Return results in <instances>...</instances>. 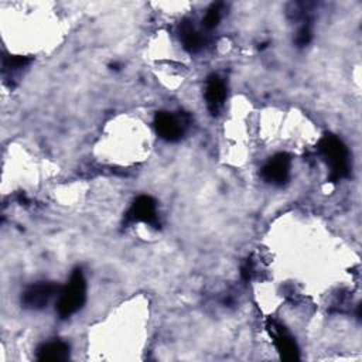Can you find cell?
Returning a JSON list of instances; mask_svg holds the SVG:
<instances>
[{"instance_id": "9", "label": "cell", "mask_w": 362, "mask_h": 362, "mask_svg": "<svg viewBox=\"0 0 362 362\" xmlns=\"http://www.w3.org/2000/svg\"><path fill=\"white\" fill-rule=\"evenodd\" d=\"M69 358V345L61 339L45 342L37 349L38 361H65Z\"/></svg>"}, {"instance_id": "15", "label": "cell", "mask_w": 362, "mask_h": 362, "mask_svg": "<svg viewBox=\"0 0 362 362\" xmlns=\"http://www.w3.org/2000/svg\"><path fill=\"white\" fill-rule=\"evenodd\" d=\"M18 202H20V204H24V205L28 204V199H27V197H25L23 192L18 195Z\"/></svg>"}, {"instance_id": "7", "label": "cell", "mask_w": 362, "mask_h": 362, "mask_svg": "<svg viewBox=\"0 0 362 362\" xmlns=\"http://www.w3.org/2000/svg\"><path fill=\"white\" fill-rule=\"evenodd\" d=\"M184 122L170 112H157L154 116V129L165 141H178L184 134Z\"/></svg>"}, {"instance_id": "1", "label": "cell", "mask_w": 362, "mask_h": 362, "mask_svg": "<svg viewBox=\"0 0 362 362\" xmlns=\"http://www.w3.org/2000/svg\"><path fill=\"white\" fill-rule=\"evenodd\" d=\"M317 151L329 167V181H339L349 174V153L341 139L334 134L322 136Z\"/></svg>"}, {"instance_id": "14", "label": "cell", "mask_w": 362, "mask_h": 362, "mask_svg": "<svg viewBox=\"0 0 362 362\" xmlns=\"http://www.w3.org/2000/svg\"><path fill=\"white\" fill-rule=\"evenodd\" d=\"M253 272H255L253 262H252L250 259H247V260L242 264V267H240V276H242V279H243L245 281H249V280L252 279V276H253Z\"/></svg>"}, {"instance_id": "12", "label": "cell", "mask_w": 362, "mask_h": 362, "mask_svg": "<svg viewBox=\"0 0 362 362\" xmlns=\"http://www.w3.org/2000/svg\"><path fill=\"white\" fill-rule=\"evenodd\" d=\"M219 6L221 4H212L211 8L206 11V14L202 20V25L206 30H212L219 24V21H221V8H219Z\"/></svg>"}, {"instance_id": "5", "label": "cell", "mask_w": 362, "mask_h": 362, "mask_svg": "<svg viewBox=\"0 0 362 362\" xmlns=\"http://www.w3.org/2000/svg\"><path fill=\"white\" fill-rule=\"evenodd\" d=\"M291 158L286 153L274 154L262 168V178L273 185H283L290 175Z\"/></svg>"}, {"instance_id": "10", "label": "cell", "mask_w": 362, "mask_h": 362, "mask_svg": "<svg viewBox=\"0 0 362 362\" xmlns=\"http://www.w3.org/2000/svg\"><path fill=\"white\" fill-rule=\"evenodd\" d=\"M180 40L182 41L184 48L189 52H198L205 44L204 35L187 20L180 24Z\"/></svg>"}, {"instance_id": "11", "label": "cell", "mask_w": 362, "mask_h": 362, "mask_svg": "<svg viewBox=\"0 0 362 362\" xmlns=\"http://www.w3.org/2000/svg\"><path fill=\"white\" fill-rule=\"evenodd\" d=\"M31 62L30 57H21V55H10L3 58V72H10L11 75L14 72H18L20 69L25 68Z\"/></svg>"}, {"instance_id": "6", "label": "cell", "mask_w": 362, "mask_h": 362, "mask_svg": "<svg viewBox=\"0 0 362 362\" xmlns=\"http://www.w3.org/2000/svg\"><path fill=\"white\" fill-rule=\"evenodd\" d=\"M267 329L270 332V337L273 338L274 346L279 351L280 356L286 361H296L300 358L298 346L294 341V338L276 321L267 322Z\"/></svg>"}, {"instance_id": "3", "label": "cell", "mask_w": 362, "mask_h": 362, "mask_svg": "<svg viewBox=\"0 0 362 362\" xmlns=\"http://www.w3.org/2000/svg\"><path fill=\"white\" fill-rule=\"evenodd\" d=\"M61 288L52 281H38L31 284L21 296V304L28 310H42L49 301L59 294Z\"/></svg>"}, {"instance_id": "4", "label": "cell", "mask_w": 362, "mask_h": 362, "mask_svg": "<svg viewBox=\"0 0 362 362\" xmlns=\"http://www.w3.org/2000/svg\"><path fill=\"white\" fill-rule=\"evenodd\" d=\"M126 222H144L158 229L160 219L157 214L156 201L148 195H140L139 198H136L126 214Z\"/></svg>"}, {"instance_id": "8", "label": "cell", "mask_w": 362, "mask_h": 362, "mask_svg": "<svg viewBox=\"0 0 362 362\" xmlns=\"http://www.w3.org/2000/svg\"><path fill=\"white\" fill-rule=\"evenodd\" d=\"M226 98V88L225 82L219 75H211L206 81V88H205V100L208 110L212 115H218L219 110L223 106Z\"/></svg>"}, {"instance_id": "13", "label": "cell", "mask_w": 362, "mask_h": 362, "mask_svg": "<svg viewBox=\"0 0 362 362\" xmlns=\"http://www.w3.org/2000/svg\"><path fill=\"white\" fill-rule=\"evenodd\" d=\"M313 38V31H311V25L310 23L304 24L300 27V30L296 34V44L297 47H305Z\"/></svg>"}, {"instance_id": "2", "label": "cell", "mask_w": 362, "mask_h": 362, "mask_svg": "<svg viewBox=\"0 0 362 362\" xmlns=\"http://www.w3.org/2000/svg\"><path fill=\"white\" fill-rule=\"evenodd\" d=\"M86 301V280L81 269H75L64 288L59 291L57 313L61 318L71 317L79 311Z\"/></svg>"}]
</instances>
